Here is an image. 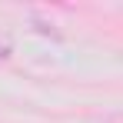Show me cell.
I'll return each instance as SVG.
<instances>
[{
  "label": "cell",
  "instance_id": "1",
  "mask_svg": "<svg viewBox=\"0 0 123 123\" xmlns=\"http://www.w3.org/2000/svg\"><path fill=\"white\" fill-rule=\"evenodd\" d=\"M7 57H10V43L0 40V60H7Z\"/></svg>",
  "mask_w": 123,
  "mask_h": 123
}]
</instances>
